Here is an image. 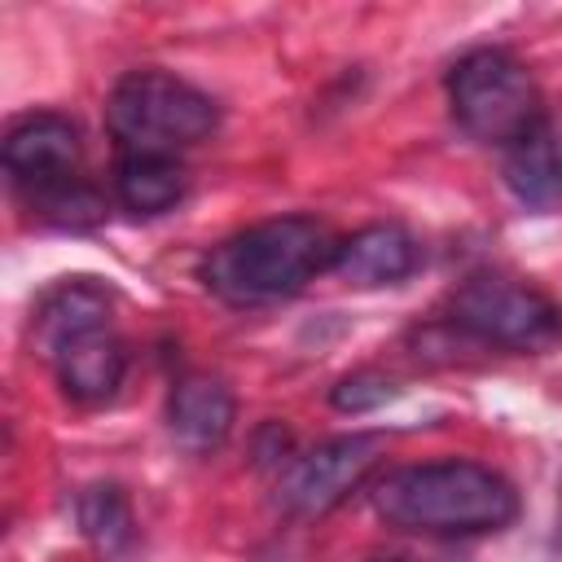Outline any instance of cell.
<instances>
[{"mask_svg": "<svg viewBox=\"0 0 562 562\" xmlns=\"http://www.w3.org/2000/svg\"><path fill=\"white\" fill-rule=\"evenodd\" d=\"M373 514L413 536H492L518 518V487L483 461H422L373 483Z\"/></svg>", "mask_w": 562, "mask_h": 562, "instance_id": "obj_1", "label": "cell"}, {"mask_svg": "<svg viewBox=\"0 0 562 562\" xmlns=\"http://www.w3.org/2000/svg\"><path fill=\"white\" fill-rule=\"evenodd\" d=\"M338 241L316 215L259 220L206 250L198 277L228 307H263L294 299L321 272H334Z\"/></svg>", "mask_w": 562, "mask_h": 562, "instance_id": "obj_2", "label": "cell"}, {"mask_svg": "<svg viewBox=\"0 0 562 562\" xmlns=\"http://www.w3.org/2000/svg\"><path fill=\"white\" fill-rule=\"evenodd\" d=\"M220 127V105L189 79L140 66L127 70L105 97V132L123 154H167L206 140Z\"/></svg>", "mask_w": 562, "mask_h": 562, "instance_id": "obj_3", "label": "cell"}, {"mask_svg": "<svg viewBox=\"0 0 562 562\" xmlns=\"http://www.w3.org/2000/svg\"><path fill=\"white\" fill-rule=\"evenodd\" d=\"M448 105L461 132L501 149L549 119L531 70L509 48H470L457 57L448 70Z\"/></svg>", "mask_w": 562, "mask_h": 562, "instance_id": "obj_4", "label": "cell"}, {"mask_svg": "<svg viewBox=\"0 0 562 562\" xmlns=\"http://www.w3.org/2000/svg\"><path fill=\"white\" fill-rule=\"evenodd\" d=\"M448 321L465 338L518 356H544L562 342V307L544 290L501 272L461 281L448 299Z\"/></svg>", "mask_w": 562, "mask_h": 562, "instance_id": "obj_5", "label": "cell"}, {"mask_svg": "<svg viewBox=\"0 0 562 562\" xmlns=\"http://www.w3.org/2000/svg\"><path fill=\"white\" fill-rule=\"evenodd\" d=\"M382 448H386L382 435L351 430L290 457L277 479V505L290 518H307V522L334 514L373 474V465L382 461Z\"/></svg>", "mask_w": 562, "mask_h": 562, "instance_id": "obj_6", "label": "cell"}, {"mask_svg": "<svg viewBox=\"0 0 562 562\" xmlns=\"http://www.w3.org/2000/svg\"><path fill=\"white\" fill-rule=\"evenodd\" d=\"M79 149H83L79 145V127L66 114L40 110V114L18 119L4 132L0 162H4L9 180L22 193H35L44 184H57V180L79 176Z\"/></svg>", "mask_w": 562, "mask_h": 562, "instance_id": "obj_7", "label": "cell"}, {"mask_svg": "<svg viewBox=\"0 0 562 562\" xmlns=\"http://www.w3.org/2000/svg\"><path fill=\"white\" fill-rule=\"evenodd\" d=\"M233 422H237V400L224 378L184 373L167 395V430L193 457L224 448L233 435Z\"/></svg>", "mask_w": 562, "mask_h": 562, "instance_id": "obj_8", "label": "cell"}, {"mask_svg": "<svg viewBox=\"0 0 562 562\" xmlns=\"http://www.w3.org/2000/svg\"><path fill=\"white\" fill-rule=\"evenodd\" d=\"M61 391L75 400V404H105L114 400V391L123 386V373H127V347L123 338L114 334V325H97V329H83L75 334L70 342H61L53 356H48Z\"/></svg>", "mask_w": 562, "mask_h": 562, "instance_id": "obj_9", "label": "cell"}, {"mask_svg": "<svg viewBox=\"0 0 562 562\" xmlns=\"http://www.w3.org/2000/svg\"><path fill=\"white\" fill-rule=\"evenodd\" d=\"M417 259H422V250H417L408 228H400V224H364L360 233L338 241L334 272L351 290H382V285L404 281L417 268Z\"/></svg>", "mask_w": 562, "mask_h": 562, "instance_id": "obj_10", "label": "cell"}, {"mask_svg": "<svg viewBox=\"0 0 562 562\" xmlns=\"http://www.w3.org/2000/svg\"><path fill=\"white\" fill-rule=\"evenodd\" d=\"M505 184L522 206H553L562 198V132L549 119L505 149Z\"/></svg>", "mask_w": 562, "mask_h": 562, "instance_id": "obj_11", "label": "cell"}, {"mask_svg": "<svg viewBox=\"0 0 562 562\" xmlns=\"http://www.w3.org/2000/svg\"><path fill=\"white\" fill-rule=\"evenodd\" d=\"M110 325V294L83 277L61 281L53 294H44L40 312H35V351L48 360L61 342H70L83 329Z\"/></svg>", "mask_w": 562, "mask_h": 562, "instance_id": "obj_12", "label": "cell"}, {"mask_svg": "<svg viewBox=\"0 0 562 562\" xmlns=\"http://www.w3.org/2000/svg\"><path fill=\"white\" fill-rule=\"evenodd\" d=\"M114 193L132 215H167L189 193V171L167 154H123L114 167Z\"/></svg>", "mask_w": 562, "mask_h": 562, "instance_id": "obj_13", "label": "cell"}, {"mask_svg": "<svg viewBox=\"0 0 562 562\" xmlns=\"http://www.w3.org/2000/svg\"><path fill=\"white\" fill-rule=\"evenodd\" d=\"M75 518H79V531L92 540L97 553L105 558H119L127 544H132V501L119 483H88L75 501Z\"/></svg>", "mask_w": 562, "mask_h": 562, "instance_id": "obj_14", "label": "cell"}, {"mask_svg": "<svg viewBox=\"0 0 562 562\" xmlns=\"http://www.w3.org/2000/svg\"><path fill=\"white\" fill-rule=\"evenodd\" d=\"M26 206L53 224V228H92L101 215H105V198L83 180V176H70V180H57V184H44L35 193H22Z\"/></svg>", "mask_w": 562, "mask_h": 562, "instance_id": "obj_15", "label": "cell"}, {"mask_svg": "<svg viewBox=\"0 0 562 562\" xmlns=\"http://www.w3.org/2000/svg\"><path fill=\"white\" fill-rule=\"evenodd\" d=\"M395 395H400V386L378 369H356V373H347L329 386V404L338 413H373Z\"/></svg>", "mask_w": 562, "mask_h": 562, "instance_id": "obj_16", "label": "cell"}, {"mask_svg": "<svg viewBox=\"0 0 562 562\" xmlns=\"http://www.w3.org/2000/svg\"><path fill=\"white\" fill-rule=\"evenodd\" d=\"M255 562H303V553H299L290 540H272L268 549L255 553Z\"/></svg>", "mask_w": 562, "mask_h": 562, "instance_id": "obj_17", "label": "cell"}, {"mask_svg": "<svg viewBox=\"0 0 562 562\" xmlns=\"http://www.w3.org/2000/svg\"><path fill=\"white\" fill-rule=\"evenodd\" d=\"M369 562H400V558H369Z\"/></svg>", "mask_w": 562, "mask_h": 562, "instance_id": "obj_18", "label": "cell"}]
</instances>
